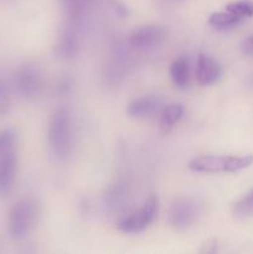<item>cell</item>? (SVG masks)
Here are the masks:
<instances>
[{
  "mask_svg": "<svg viewBox=\"0 0 253 254\" xmlns=\"http://www.w3.org/2000/svg\"><path fill=\"white\" fill-rule=\"evenodd\" d=\"M16 174V156L7 150L0 158V195L6 196L11 191Z\"/></svg>",
  "mask_w": 253,
  "mask_h": 254,
  "instance_id": "10",
  "label": "cell"
},
{
  "mask_svg": "<svg viewBox=\"0 0 253 254\" xmlns=\"http://www.w3.org/2000/svg\"><path fill=\"white\" fill-rule=\"evenodd\" d=\"M252 163L253 155H202L192 159L189 168L197 173H236Z\"/></svg>",
  "mask_w": 253,
  "mask_h": 254,
  "instance_id": "3",
  "label": "cell"
},
{
  "mask_svg": "<svg viewBox=\"0 0 253 254\" xmlns=\"http://www.w3.org/2000/svg\"><path fill=\"white\" fill-rule=\"evenodd\" d=\"M222 74L221 64L212 57L200 54L196 62V78L201 86H211L220 79Z\"/></svg>",
  "mask_w": 253,
  "mask_h": 254,
  "instance_id": "8",
  "label": "cell"
},
{
  "mask_svg": "<svg viewBox=\"0 0 253 254\" xmlns=\"http://www.w3.org/2000/svg\"><path fill=\"white\" fill-rule=\"evenodd\" d=\"M128 185H126V181L118 180L112 184L108 190H107L106 196H104V203H106L109 211L117 212V211L126 207V202H128Z\"/></svg>",
  "mask_w": 253,
  "mask_h": 254,
  "instance_id": "11",
  "label": "cell"
},
{
  "mask_svg": "<svg viewBox=\"0 0 253 254\" xmlns=\"http://www.w3.org/2000/svg\"><path fill=\"white\" fill-rule=\"evenodd\" d=\"M159 201L158 197L151 196L145 201L139 210L134 211L129 216L122 218L117 223V228L124 233H138L145 230L158 215Z\"/></svg>",
  "mask_w": 253,
  "mask_h": 254,
  "instance_id": "5",
  "label": "cell"
},
{
  "mask_svg": "<svg viewBox=\"0 0 253 254\" xmlns=\"http://www.w3.org/2000/svg\"><path fill=\"white\" fill-rule=\"evenodd\" d=\"M71 87H72L71 79H69V78H64V79H62V81H61V83H60L59 88L61 89L62 92H67L69 88H71Z\"/></svg>",
  "mask_w": 253,
  "mask_h": 254,
  "instance_id": "21",
  "label": "cell"
},
{
  "mask_svg": "<svg viewBox=\"0 0 253 254\" xmlns=\"http://www.w3.org/2000/svg\"><path fill=\"white\" fill-rule=\"evenodd\" d=\"M165 27L160 25H145L138 27L129 35L128 42L131 47L138 50H148L160 45L166 39Z\"/></svg>",
  "mask_w": 253,
  "mask_h": 254,
  "instance_id": "7",
  "label": "cell"
},
{
  "mask_svg": "<svg viewBox=\"0 0 253 254\" xmlns=\"http://www.w3.org/2000/svg\"><path fill=\"white\" fill-rule=\"evenodd\" d=\"M161 108H163V99L159 96L148 94V96L139 97L130 102L126 108V114L131 118H146L161 111Z\"/></svg>",
  "mask_w": 253,
  "mask_h": 254,
  "instance_id": "9",
  "label": "cell"
},
{
  "mask_svg": "<svg viewBox=\"0 0 253 254\" xmlns=\"http://www.w3.org/2000/svg\"><path fill=\"white\" fill-rule=\"evenodd\" d=\"M15 140V133L10 129L1 131L0 133V154H4L9 150L10 146L12 145Z\"/></svg>",
  "mask_w": 253,
  "mask_h": 254,
  "instance_id": "19",
  "label": "cell"
},
{
  "mask_svg": "<svg viewBox=\"0 0 253 254\" xmlns=\"http://www.w3.org/2000/svg\"><path fill=\"white\" fill-rule=\"evenodd\" d=\"M184 114V107L180 103H170L168 106H164L160 111V128L163 130H170L173 127L180 122Z\"/></svg>",
  "mask_w": 253,
  "mask_h": 254,
  "instance_id": "14",
  "label": "cell"
},
{
  "mask_svg": "<svg viewBox=\"0 0 253 254\" xmlns=\"http://www.w3.org/2000/svg\"><path fill=\"white\" fill-rule=\"evenodd\" d=\"M226 10L237 15L241 19L253 16V2L251 1H236L231 2L226 6Z\"/></svg>",
  "mask_w": 253,
  "mask_h": 254,
  "instance_id": "17",
  "label": "cell"
},
{
  "mask_svg": "<svg viewBox=\"0 0 253 254\" xmlns=\"http://www.w3.org/2000/svg\"><path fill=\"white\" fill-rule=\"evenodd\" d=\"M233 213L237 218H247L253 215V190L236 203Z\"/></svg>",
  "mask_w": 253,
  "mask_h": 254,
  "instance_id": "16",
  "label": "cell"
},
{
  "mask_svg": "<svg viewBox=\"0 0 253 254\" xmlns=\"http://www.w3.org/2000/svg\"><path fill=\"white\" fill-rule=\"evenodd\" d=\"M170 77L178 88H186L190 81V64L185 57H178L170 64Z\"/></svg>",
  "mask_w": 253,
  "mask_h": 254,
  "instance_id": "13",
  "label": "cell"
},
{
  "mask_svg": "<svg viewBox=\"0 0 253 254\" xmlns=\"http://www.w3.org/2000/svg\"><path fill=\"white\" fill-rule=\"evenodd\" d=\"M241 20L242 19L238 17L237 15L232 14V12L226 10V11L213 12L210 16V19H208V24H210L211 26L216 27V29L225 30L236 26L237 24H240Z\"/></svg>",
  "mask_w": 253,
  "mask_h": 254,
  "instance_id": "15",
  "label": "cell"
},
{
  "mask_svg": "<svg viewBox=\"0 0 253 254\" xmlns=\"http://www.w3.org/2000/svg\"><path fill=\"white\" fill-rule=\"evenodd\" d=\"M49 149L57 160L68 158L72 149V121L68 109L60 108L52 116L47 133Z\"/></svg>",
  "mask_w": 253,
  "mask_h": 254,
  "instance_id": "1",
  "label": "cell"
},
{
  "mask_svg": "<svg viewBox=\"0 0 253 254\" xmlns=\"http://www.w3.org/2000/svg\"><path fill=\"white\" fill-rule=\"evenodd\" d=\"M201 215V205L191 197H180L169 208V223L178 231H185L197 222Z\"/></svg>",
  "mask_w": 253,
  "mask_h": 254,
  "instance_id": "4",
  "label": "cell"
},
{
  "mask_svg": "<svg viewBox=\"0 0 253 254\" xmlns=\"http://www.w3.org/2000/svg\"><path fill=\"white\" fill-rule=\"evenodd\" d=\"M55 52L60 59H73L78 52V36L72 27L64 29L60 35L57 44L55 46Z\"/></svg>",
  "mask_w": 253,
  "mask_h": 254,
  "instance_id": "12",
  "label": "cell"
},
{
  "mask_svg": "<svg viewBox=\"0 0 253 254\" xmlns=\"http://www.w3.org/2000/svg\"><path fill=\"white\" fill-rule=\"evenodd\" d=\"M39 205L31 197H25L15 203L7 218V231L14 240H22L36 226Z\"/></svg>",
  "mask_w": 253,
  "mask_h": 254,
  "instance_id": "2",
  "label": "cell"
},
{
  "mask_svg": "<svg viewBox=\"0 0 253 254\" xmlns=\"http://www.w3.org/2000/svg\"><path fill=\"white\" fill-rule=\"evenodd\" d=\"M17 93L26 99L37 97L42 88V77L39 68L34 64H24L16 71L14 77Z\"/></svg>",
  "mask_w": 253,
  "mask_h": 254,
  "instance_id": "6",
  "label": "cell"
},
{
  "mask_svg": "<svg viewBox=\"0 0 253 254\" xmlns=\"http://www.w3.org/2000/svg\"><path fill=\"white\" fill-rule=\"evenodd\" d=\"M10 106V97L7 86L2 81H0V116L7 113Z\"/></svg>",
  "mask_w": 253,
  "mask_h": 254,
  "instance_id": "18",
  "label": "cell"
},
{
  "mask_svg": "<svg viewBox=\"0 0 253 254\" xmlns=\"http://www.w3.org/2000/svg\"><path fill=\"white\" fill-rule=\"evenodd\" d=\"M241 50L245 55L253 57V34L243 40L242 44H241Z\"/></svg>",
  "mask_w": 253,
  "mask_h": 254,
  "instance_id": "20",
  "label": "cell"
}]
</instances>
